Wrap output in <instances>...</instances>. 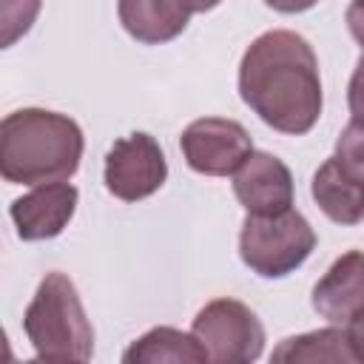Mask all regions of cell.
I'll use <instances>...</instances> for the list:
<instances>
[{"instance_id":"obj_1","label":"cell","mask_w":364,"mask_h":364,"mask_svg":"<svg viewBox=\"0 0 364 364\" xmlns=\"http://www.w3.org/2000/svg\"><path fill=\"white\" fill-rule=\"evenodd\" d=\"M239 94L270 128L307 134L321 114V80L310 43L296 31L256 37L239 65Z\"/></svg>"},{"instance_id":"obj_2","label":"cell","mask_w":364,"mask_h":364,"mask_svg":"<svg viewBox=\"0 0 364 364\" xmlns=\"http://www.w3.org/2000/svg\"><path fill=\"white\" fill-rule=\"evenodd\" d=\"M82 156V131L71 117L23 108L0 122V173L17 185L68 179Z\"/></svg>"},{"instance_id":"obj_3","label":"cell","mask_w":364,"mask_h":364,"mask_svg":"<svg viewBox=\"0 0 364 364\" xmlns=\"http://www.w3.org/2000/svg\"><path fill=\"white\" fill-rule=\"evenodd\" d=\"M23 327L40 361H88L94 353L91 321L65 273H46L23 316Z\"/></svg>"},{"instance_id":"obj_4","label":"cell","mask_w":364,"mask_h":364,"mask_svg":"<svg viewBox=\"0 0 364 364\" xmlns=\"http://www.w3.org/2000/svg\"><path fill=\"white\" fill-rule=\"evenodd\" d=\"M313 247H316V233L310 222L296 210H284L273 216L247 213L239 236V253L245 264L267 279H279L296 270L310 256Z\"/></svg>"},{"instance_id":"obj_5","label":"cell","mask_w":364,"mask_h":364,"mask_svg":"<svg viewBox=\"0 0 364 364\" xmlns=\"http://www.w3.org/2000/svg\"><path fill=\"white\" fill-rule=\"evenodd\" d=\"M193 336L216 364L256 361L264 347V327L256 313L236 299H216L193 318Z\"/></svg>"},{"instance_id":"obj_6","label":"cell","mask_w":364,"mask_h":364,"mask_svg":"<svg viewBox=\"0 0 364 364\" xmlns=\"http://www.w3.org/2000/svg\"><path fill=\"white\" fill-rule=\"evenodd\" d=\"M168 176L165 154L148 134H131L117 139L105 156V188L122 199L136 202L162 188Z\"/></svg>"},{"instance_id":"obj_7","label":"cell","mask_w":364,"mask_h":364,"mask_svg":"<svg viewBox=\"0 0 364 364\" xmlns=\"http://www.w3.org/2000/svg\"><path fill=\"white\" fill-rule=\"evenodd\" d=\"M185 162L208 176H228L253 154L250 134L236 119L205 117L182 131Z\"/></svg>"},{"instance_id":"obj_8","label":"cell","mask_w":364,"mask_h":364,"mask_svg":"<svg viewBox=\"0 0 364 364\" xmlns=\"http://www.w3.org/2000/svg\"><path fill=\"white\" fill-rule=\"evenodd\" d=\"M233 191L242 208L253 216L284 213L293 205V176L282 159L253 151L233 176Z\"/></svg>"},{"instance_id":"obj_9","label":"cell","mask_w":364,"mask_h":364,"mask_svg":"<svg viewBox=\"0 0 364 364\" xmlns=\"http://www.w3.org/2000/svg\"><path fill=\"white\" fill-rule=\"evenodd\" d=\"M77 208V188L68 182H46L11 205L20 239L37 242L63 233Z\"/></svg>"},{"instance_id":"obj_10","label":"cell","mask_w":364,"mask_h":364,"mask_svg":"<svg viewBox=\"0 0 364 364\" xmlns=\"http://www.w3.org/2000/svg\"><path fill=\"white\" fill-rule=\"evenodd\" d=\"M313 199L333 222L355 225L364 216V165L330 156L313 176Z\"/></svg>"},{"instance_id":"obj_11","label":"cell","mask_w":364,"mask_h":364,"mask_svg":"<svg viewBox=\"0 0 364 364\" xmlns=\"http://www.w3.org/2000/svg\"><path fill=\"white\" fill-rule=\"evenodd\" d=\"M313 307L327 321H347L364 307V253L347 250L313 287Z\"/></svg>"},{"instance_id":"obj_12","label":"cell","mask_w":364,"mask_h":364,"mask_svg":"<svg viewBox=\"0 0 364 364\" xmlns=\"http://www.w3.org/2000/svg\"><path fill=\"white\" fill-rule=\"evenodd\" d=\"M188 9L179 0H119V20L139 43H168L188 26Z\"/></svg>"},{"instance_id":"obj_13","label":"cell","mask_w":364,"mask_h":364,"mask_svg":"<svg viewBox=\"0 0 364 364\" xmlns=\"http://www.w3.org/2000/svg\"><path fill=\"white\" fill-rule=\"evenodd\" d=\"M122 361L125 364H162V361L205 364L210 358H208V353L196 336H188V333L173 330V327H154L125 350Z\"/></svg>"},{"instance_id":"obj_14","label":"cell","mask_w":364,"mask_h":364,"mask_svg":"<svg viewBox=\"0 0 364 364\" xmlns=\"http://www.w3.org/2000/svg\"><path fill=\"white\" fill-rule=\"evenodd\" d=\"M273 361L279 364H296V361H355L347 333L327 327V330H313L304 336L284 338L273 350Z\"/></svg>"},{"instance_id":"obj_15","label":"cell","mask_w":364,"mask_h":364,"mask_svg":"<svg viewBox=\"0 0 364 364\" xmlns=\"http://www.w3.org/2000/svg\"><path fill=\"white\" fill-rule=\"evenodd\" d=\"M40 11V0H0V43L11 46L17 37H23L34 17Z\"/></svg>"},{"instance_id":"obj_16","label":"cell","mask_w":364,"mask_h":364,"mask_svg":"<svg viewBox=\"0 0 364 364\" xmlns=\"http://www.w3.org/2000/svg\"><path fill=\"white\" fill-rule=\"evenodd\" d=\"M336 148L341 156L364 165V119H350V125L341 131Z\"/></svg>"},{"instance_id":"obj_17","label":"cell","mask_w":364,"mask_h":364,"mask_svg":"<svg viewBox=\"0 0 364 364\" xmlns=\"http://www.w3.org/2000/svg\"><path fill=\"white\" fill-rule=\"evenodd\" d=\"M347 341H350V350L355 355V361H364V307H358L350 318H347Z\"/></svg>"},{"instance_id":"obj_18","label":"cell","mask_w":364,"mask_h":364,"mask_svg":"<svg viewBox=\"0 0 364 364\" xmlns=\"http://www.w3.org/2000/svg\"><path fill=\"white\" fill-rule=\"evenodd\" d=\"M347 100H350L353 119H364V57H361L358 65H355V74H353V80H350Z\"/></svg>"},{"instance_id":"obj_19","label":"cell","mask_w":364,"mask_h":364,"mask_svg":"<svg viewBox=\"0 0 364 364\" xmlns=\"http://www.w3.org/2000/svg\"><path fill=\"white\" fill-rule=\"evenodd\" d=\"M347 26H350V34L364 46V0H353L350 9H347Z\"/></svg>"},{"instance_id":"obj_20","label":"cell","mask_w":364,"mask_h":364,"mask_svg":"<svg viewBox=\"0 0 364 364\" xmlns=\"http://www.w3.org/2000/svg\"><path fill=\"white\" fill-rule=\"evenodd\" d=\"M270 9H276V11H284V14H296V11H307V9H313L318 0H264Z\"/></svg>"},{"instance_id":"obj_21","label":"cell","mask_w":364,"mask_h":364,"mask_svg":"<svg viewBox=\"0 0 364 364\" xmlns=\"http://www.w3.org/2000/svg\"><path fill=\"white\" fill-rule=\"evenodd\" d=\"M188 11H208L213 6H219V0H179Z\"/></svg>"}]
</instances>
